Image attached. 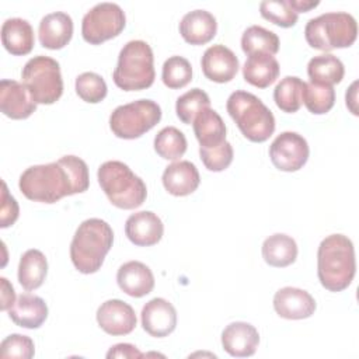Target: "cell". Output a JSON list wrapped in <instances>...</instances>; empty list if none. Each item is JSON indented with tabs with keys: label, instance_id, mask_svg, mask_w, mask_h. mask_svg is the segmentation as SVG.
Masks as SVG:
<instances>
[{
	"label": "cell",
	"instance_id": "obj_1",
	"mask_svg": "<svg viewBox=\"0 0 359 359\" xmlns=\"http://www.w3.org/2000/svg\"><path fill=\"white\" fill-rule=\"evenodd\" d=\"M88 185V167L77 156H63L53 163L31 165L18 181V188L27 199L43 203H55L65 196L81 194Z\"/></svg>",
	"mask_w": 359,
	"mask_h": 359
},
{
	"label": "cell",
	"instance_id": "obj_2",
	"mask_svg": "<svg viewBox=\"0 0 359 359\" xmlns=\"http://www.w3.org/2000/svg\"><path fill=\"white\" fill-rule=\"evenodd\" d=\"M356 272L355 248L344 234L327 236L317 250V276L323 287L341 292L353 280Z\"/></svg>",
	"mask_w": 359,
	"mask_h": 359
},
{
	"label": "cell",
	"instance_id": "obj_3",
	"mask_svg": "<svg viewBox=\"0 0 359 359\" xmlns=\"http://www.w3.org/2000/svg\"><path fill=\"white\" fill-rule=\"evenodd\" d=\"M112 243L114 231L105 220L91 217L81 222L70 244V258L74 268L86 275L97 272Z\"/></svg>",
	"mask_w": 359,
	"mask_h": 359
},
{
	"label": "cell",
	"instance_id": "obj_4",
	"mask_svg": "<svg viewBox=\"0 0 359 359\" xmlns=\"http://www.w3.org/2000/svg\"><path fill=\"white\" fill-rule=\"evenodd\" d=\"M226 109L245 139L255 143L268 140L275 132L272 111L254 94L237 90L230 94Z\"/></svg>",
	"mask_w": 359,
	"mask_h": 359
},
{
	"label": "cell",
	"instance_id": "obj_5",
	"mask_svg": "<svg viewBox=\"0 0 359 359\" xmlns=\"http://www.w3.org/2000/svg\"><path fill=\"white\" fill-rule=\"evenodd\" d=\"M97 178L109 202L119 209H136L147 196L144 181L125 163L109 160L98 167Z\"/></svg>",
	"mask_w": 359,
	"mask_h": 359
},
{
	"label": "cell",
	"instance_id": "obj_6",
	"mask_svg": "<svg viewBox=\"0 0 359 359\" xmlns=\"http://www.w3.org/2000/svg\"><path fill=\"white\" fill-rule=\"evenodd\" d=\"M154 77V56L150 45L142 39L125 43L112 74L115 86L123 91H139L149 88Z\"/></svg>",
	"mask_w": 359,
	"mask_h": 359
},
{
	"label": "cell",
	"instance_id": "obj_7",
	"mask_svg": "<svg viewBox=\"0 0 359 359\" xmlns=\"http://www.w3.org/2000/svg\"><path fill=\"white\" fill-rule=\"evenodd\" d=\"M358 36V24L352 14L344 11L324 13L307 21L304 38L318 50L330 52L337 48L351 46Z\"/></svg>",
	"mask_w": 359,
	"mask_h": 359
},
{
	"label": "cell",
	"instance_id": "obj_8",
	"mask_svg": "<svg viewBox=\"0 0 359 359\" xmlns=\"http://www.w3.org/2000/svg\"><path fill=\"white\" fill-rule=\"evenodd\" d=\"M21 79L36 104H53L63 94L60 65L53 57L43 55L31 57L22 67Z\"/></svg>",
	"mask_w": 359,
	"mask_h": 359
},
{
	"label": "cell",
	"instance_id": "obj_9",
	"mask_svg": "<svg viewBox=\"0 0 359 359\" xmlns=\"http://www.w3.org/2000/svg\"><path fill=\"white\" fill-rule=\"evenodd\" d=\"M161 119L160 105L147 98L116 107L109 115V128L119 139H137Z\"/></svg>",
	"mask_w": 359,
	"mask_h": 359
},
{
	"label": "cell",
	"instance_id": "obj_10",
	"mask_svg": "<svg viewBox=\"0 0 359 359\" xmlns=\"http://www.w3.org/2000/svg\"><path fill=\"white\" fill-rule=\"evenodd\" d=\"M126 25L123 10L109 1L98 3L91 7L83 17L81 35L91 45H100L111 38L118 36Z\"/></svg>",
	"mask_w": 359,
	"mask_h": 359
},
{
	"label": "cell",
	"instance_id": "obj_11",
	"mask_svg": "<svg viewBox=\"0 0 359 359\" xmlns=\"http://www.w3.org/2000/svg\"><path fill=\"white\" fill-rule=\"evenodd\" d=\"M310 149L307 140L297 132L286 130L278 135L269 146L272 164L286 172L300 170L309 160Z\"/></svg>",
	"mask_w": 359,
	"mask_h": 359
},
{
	"label": "cell",
	"instance_id": "obj_12",
	"mask_svg": "<svg viewBox=\"0 0 359 359\" xmlns=\"http://www.w3.org/2000/svg\"><path fill=\"white\" fill-rule=\"evenodd\" d=\"M95 317L100 328L114 337L130 334L137 321L133 307L119 299L104 302L98 307Z\"/></svg>",
	"mask_w": 359,
	"mask_h": 359
},
{
	"label": "cell",
	"instance_id": "obj_13",
	"mask_svg": "<svg viewBox=\"0 0 359 359\" xmlns=\"http://www.w3.org/2000/svg\"><path fill=\"white\" fill-rule=\"evenodd\" d=\"M140 318L143 330L154 338L167 337L177 327V310L163 297L149 300L142 309Z\"/></svg>",
	"mask_w": 359,
	"mask_h": 359
},
{
	"label": "cell",
	"instance_id": "obj_14",
	"mask_svg": "<svg viewBox=\"0 0 359 359\" xmlns=\"http://www.w3.org/2000/svg\"><path fill=\"white\" fill-rule=\"evenodd\" d=\"M201 66L206 79L215 83H229L236 77L240 63L231 49L217 43L205 50Z\"/></svg>",
	"mask_w": 359,
	"mask_h": 359
},
{
	"label": "cell",
	"instance_id": "obj_15",
	"mask_svg": "<svg viewBox=\"0 0 359 359\" xmlns=\"http://www.w3.org/2000/svg\"><path fill=\"white\" fill-rule=\"evenodd\" d=\"M273 309L276 314L282 318L303 320L314 314L316 300L304 289L285 286L275 293Z\"/></svg>",
	"mask_w": 359,
	"mask_h": 359
},
{
	"label": "cell",
	"instance_id": "obj_16",
	"mask_svg": "<svg viewBox=\"0 0 359 359\" xmlns=\"http://www.w3.org/2000/svg\"><path fill=\"white\" fill-rule=\"evenodd\" d=\"M0 109L11 119H25L35 112L36 102L22 83L3 79L0 81Z\"/></svg>",
	"mask_w": 359,
	"mask_h": 359
},
{
	"label": "cell",
	"instance_id": "obj_17",
	"mask_svg": "<svg viewBox=\"0 0 359 359\" xmlns=\"http://www.w3.org/2000/svg\"><path fill=\"white\" fill-rule=\"evenodd\" d=\"M164 233L161 219L150 212L140 210L132 213L125 222V234L130 243L139 247H150L157 244Z\"/></svg>",
	"mask_w": 359,
	"mask_h": 359
},
{
	"label": "cell",
	"instance_id": "obj_18",
	"mask_svg": "<svg viewBox=\"0 0 359 359\" xmlns=\"http://www.w3.org/2000/svg\"><path fill=\"white\" fill-rule=\"evenodd\" d=\"M259 344L257 328L245 321L230 323L222 332L223 349L236 358L252 356Z\"/></svg>",
	"mask_w": 359,
	"mask_h": 359
},
{
	"label": "cell",
	"instance_id": "obj_19",
	"mask_svg": "<svg viewBox=\"0 0 359 359\" xmlns=\"http://www.w3.org/2000/svg\"><path fill=\"white\" fill-rule=\"evenodd\" d=\"M38 36L43 48L52 50L65 48L73 36L72 17L63 11L46 14L39 22Z\"/></svg>",
	"mask_w": 359,
	"mask_h": 359
},
{
	"label": "cell",
	"instance_id": "obj_20",
	"mask_svg": "<svg viewBox=\"0 0 359 359\" xmlns=\"http://www.w3.org/2000/svg\"><path fill=\"white\" fill-rule=\"evenodd\" d=\"M116 282L122 292L132 297H143L154 287L151 269L140 261H128L116 272Z\"/></svg>",
	"mask_w": 359,
	"mask_h": 359
},
{
	"label": "cell",
	"instance_id": "obj_21",
	"mask_svg": "<svg viewBox=\"0 0 359 359\" xmlns=\"http://www.w3.org/2000/svg\"><path fill=\"white\" fill-rule=\"evenodd\" d=\"M161 181L168 194L174 196H187L196 191L201 177L194 163L180 160L165 167Z\"/></svg>",
	"mask_w": 359,
	"mask_h": 359
},
{
	"label": "cell",
	"instance_id": "obj_22",
	"mask_svg": "<svg viewBox=\"0 0 359 359\" xmlns=\"http://www.w3.org/2000/svg\"><path fill=\"white\" fill-rule=\"evenodd\" d=\"M217 31V22L212 13L206 10H192L180 22V34L191 45H205L210 42Z\"/></svg>",
	"mask_w": 359,
	"mask_h": 359
},
{
	"label": "cell",
	"instance_id": "obj_23",
	"mask_svg": "<svg viewBox=\"0 0 359 359\" xmlns=\"http://www.w3.org/2000/svg\"><path fill=\"white\" fill-rule=\"evenodd\" d=\"M7 311L15 325L29 330L39 328L48 317V306L45 300L31 293H21Z\"/></svg>",
	"mask_w": 359,
	"mask_h": 359
},
{
	"label": "cell",
	"instance_id": "obj_24",
	"mask_svg": "<svg viewBox=\"0 0 359 359\" xmlns=\"http://www.w3.org/2000/svg\"><path fill=\"white\" fill-rule=\"evenodd\" d=\"M1 43L14 56L28 55L35 43L31 24L20 17L7 18L1 25Z\"/></svg>",
	"mask_w": 359,
	"mask_h": 359
},
{
	"label": "cell",
	"instance_id": "obj_25",
	"mask_svg": "<svg viewBox=\"0 0 359 359\" xmlns=\"http://www.w3.org/2000/svg\"><path fill=\"white\" fill-rule=\"evenodd\" d=\"M280 72L279 63L273 55L255 52L248 55L243 66V77L247 83L258 88H266L278 79Z\"/></svg>",
	"mask_w": 359,
	"mask_h": 359
},
{
	"label": "cell",
	"instance_id": "obj_26",
	"mask_svg": "<svg viewBox=\"0 0 359 359\" xmlns=\"http://www.w3.org/2000/svg\"><path fill=\"white\" fill-rule=\"evenodd\" d=\"M264 261L275 268L292 265L297 258V244L294 238L283 233H275L262 243Z\"/></svg>",
	"mask_w": 359,
	"mask_h": 359
},
{
	"label": "cell",
	"instance_id": "obj_27",
	"mask_svg": "<svg viewBox=\"0 0 359 359\" xmlns=\"http://www.w3.org/2000/svg\"><path fill=\"white\" fill-rule=\"evenodd\" d=\"M192 125L201 147H216L226 140V125L215 109H203Z\"/></svg>",
	"mask_w": 359,
	"mask_h": 359
},
{
	"label": "cell",
	"instance_id": "obj_28",
	"mask_svg": "<svg viewBox=\"0 0 359 359\" xmlns=\"http://www.w3.org/2000/svg\"><path fill=\"white\" fill-rule=\"evenodd\" d=\"M48 273V261L42 251L31 248L27 250L18 262V282L25 290L38 289Z\"/></svg>",
	"mask_w": 359,
	"mask_h": 359
},
{
	"label": "cell",
	"instance_id": "obj_29",
	"mask_svg": "<svg viewBox=\"0 0 359 359\" xmlns=\"http://www.w3.org/2000/svg\"><path fill=\"white\" fill-rule=\"evenodd\" d=\"M307 74L311 83L334 86L344 79L345 67L341 59L337 56L331 53H323L309 60Z\"/></svg>",
	"mask_w": 359,
	"mask_h": 359
},
{
	"label": "cell",
	"instance_id": "obj_30",
	"mask_svg": "<svg viewBox=\"0 0 359 359\" xmlns=\"http://www.w3.org/2000/svg\"><path fill=\"white\" fill-rule=\"evenodd\" d=\"M306 83L296 76L283 77L273 90V100L276 107L287 114L297 112L303 104V90Z\"/></svg>",
	"mask_w": 359,
	"mask_h": 359
},
{
	"label": "cell",
	"instance_id": "obj_31",
	"mask_svg": "<svg viewBox=\"0 0 359 359\" xmlns=\"http://www.w3.org/2000/svg\"><path fill=\"white\" fill-rule=\"evenodd\" d=\"M241 49L247 55L255 52L275 55L279 50V38L273 31H269L261 25H251L243 32Z\"/></svg>",
	"mask_w": 359,
	"mask_h": 359
},
{
	"label": "cell",
	"instance_id": "obj_32",
	"mask_svg": "<svg viewBox=\"0 0 359 359\" xmlns=\"http://www.w3.org/2000/svg\"><path fill=\"white\" fill-rule=\"evenodd\" d=\"M153 146L161 158L175 161L184 156L188 144L185 135L180 129L175 126H165L156 135Z\"/></svg>",
	"mask_w": 359,
	"mask_h": 359
},
{
	"label": "cell",
	"instance_id": "obj_33",
	"mask_svg": "<svg viewBox=\"0 0 359 359\" xmlns=\"http://www.w3.org/2000/svg\"><path fill=\"white\" fill-rule=\"evenodd\" d=\"M303 104L314 115L327 114L335 104V90L332 86L306 83L303 90Z\"/></svg>",
	"mask_w": 359,
	"mask_h": 359
},
{
	"label": "cell",
	"instance_id": "obj_34",
	"mask_svg": "<svg viewBox=\"0 0 359 359\" xmlns=\"http://www.w3.org/2000/svg\"><path fill=\"white\" fill-rule=\"evenodd\" d=\"M210 107L209 95L201 88H191L177 98L175 112L180 121L191 125L194 119L206 108Z\"/></svg>",
	"mask_w": 359,
	"mask_h": 359
},
{
	"label": "cell",
	"instance_id": "obj_35",
	"mask_svg": "<svg viewBox=\"0 0 359 359\" xmlns=\"http://www.w3.org/2000/svg\"><path fill=\"white\" fill-rule=\"evenodd\" d=\"M161 79L168 88H182L192 80V66L182 56H171L163 65Z\"/></svg>",
	"mask_w": 359,
	"mask_h": 359
},
{
	"label": "cell",
	"instance_id": "obj_36",
	"mask_svg": "<svg viewBox=\"0 0 359 359\" xmlns=\"http://www.w3.org/2000/svg\"><path fill=\"white\" fill-rule=\"evenodd\" d=\"M76 93L83 101L97 104L107 97L108 87L100 74L84 72L76 77Z\"/></svg>",
	"mask_w": 359,
	"mask_h": 359
},
{
	"label": "cell",
	"instance_id": "obj_37",
	"mask_svg": "<svg viewBox=\"0 0 359 359\" xmlns=\"http://www.w3.org/2000/svg\"><path fill=\"white\" fill-rule=\"evenodd\" d=\"M259 13L265 20L282 28L293 27L299 18L287 0H264L259 4Z\"/></svg>",
	"mask_w": 359,
	"mask_h": 359
},
{
	"label": "cell",
	"instance_id": "obj_38",
	"mask_svg": "<svg viewBox=\"0 0 359 359\" xmlns=\"http://www.w3.org/2000/svg\"><path fill=\"white\" fill-rule=\"evenodd\" d=\"M199 156L203 165L213 172H219L226 170L233 161V146L224 140L222 144L216 147H201L199 146Z\"/></svg>",
	"mask_w": 359,
	"mask_h": 359
},
{
	"label": "cell",
	"instance_id": "obj_39",
	"mask_svg": "<svg viewBox=\"0 0 359 359\" xmlns=\"http://www.w3.org/2000/svg\"><path fill=\"white\" fill-rule=\"evenodd\" d=\"M35 353L34 341L28 335L11 334L6 337L0 344V358H15V359H31Z\"/></svg>",
	"mask_w": 359,
	"mask_h": 359
},
{
	"label": "cell",
	"instance_id": "obj_40",
	"mask_svg": "<svg viewBox=\"0 0 359 359\" xmlns=\"http://www.w3.org/2000/svg\"><path fill=\"white\" fill-rule=\"evenodd\" d=\"M20 208L14 196L8 194L7 185L1 181V205H0V227L6 229L15 223L18 219Z\"/></svg>",
	"mask_w": 359,
	"mask_h": 359
},
{
	"label": "cell",
	"instance_id": "obj_41",
	"mask_svg": "<svg viewBox=\"0 0 359 359\" xmlns=\"http://www.w3.org/2000/svg\"><path fill=\"white\" fill-rule=\"evenodd\" d=\"M143 353L132 344H116L114 346L109 348V351L107 352V358H130V359H136V358H142Z\"/></svg>",
	"mask_w": 359,
	"mask_h": 359
},
{
	"label": "cell",
	"instance_id": "obj_42",
	"mask_svg": "<svg viewBox=\"0 0 359 359\" xmlns=\"http://www.w3.org/2000/svg\"><path fill=\"white\" fill-rule=\"evenodd\" d=\"M1 280V310H8L15 303V292L13 285L6 279L0 278Z\"/></svg>",
	"mask_w": 359,
	"mask_h": 359
},
{
	"label": "cell",
	"instance_id": "obj_43",
	"mask_svg": "<svg viewBox=\"0 0 359 359\" xmlns=\"http://www.w3.org/2000/svg\"><path fill=\"white\" fill-rule=\"evenodd\" d=\"M289 6L299 14V13H306L314 7H317L320 4L318 0L313 1V0H287Z\"/></svg>",
	"mask_w": 359,
	"mask_h": 359
},
{
	"label": "cell",
	"instance_id": "obj_44",
	"mask_svg": "<svg viewBox=\"0 0 359 359\" xmlns=\"http://www.w3.org/2000/svg\"><path fill=\"white\" fill-rule=\"evenodd\" d=\"M356 86L358 81H353L349 87V90L346 91L345 100H346V107L351 109V112L353 115H358V108H356Z\"/></svg>",
	"mask_w": 359,
	"mask_h": 359
}]
</instances>
